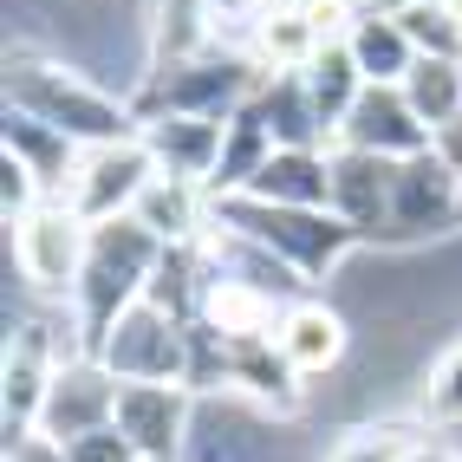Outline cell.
Listing matches in <instances>:
<instances>
[{
  "label": "cell",
  "instance_id": "2",
  "mask_svg": "<svg viewBox=\"0 0 462 462\" xmlns=\"http://www.w3.org/2000/svg\"><path fill=\"white\" fill-rule=\"evenodd\" d=\"M215 222L273 248L287 267H300L313 287H326L338 267H346L365 241L338 222L332 208H287V202H261V196H222L215 202Z\"/></svg>",
  "mask_w": 462,
  "mask_h": 462
},
{
  "label": "cell",
  "instance_id": "1",
  "mask_svg": "<svg viewBox=\"0 0 462 462\" xmlns=\"http://www.w3.org/2000/svg\"><path fill=\"white\" fill-rule=\"evenodd\" d=\"M7 111L40 117V125H52L59 137H72L79 150H91V143H125L143 125L117 91H105L91 72H79L72 59H40V52H26V46L7 52Z\"/></svg>",
  "mask_w": 462,
  "mask_h": 462
},
{
  "label": "cell",
  "instance_id": "8",
  "mask_svg": "<svg viewBox=\"0 0 462 462\" xmlns=\"http://www.w3.org/2000/svg\"><path fill=\"white\" fill-rule=\"evenodd\" d=\"M462 228V170L443 157L437 143L423 157H404L397 163V182H391V235L397 248H437L443 235Z\"/></svg>",
  "mask_w": 462,
  "mask_h": 462
},
{
  "label": "cell",
  "instance_id": "23",
  "mask_svg": "<svg viewBox=\"0 0 462 462\" xmlns=\"http://www.w3.org/2000/svg\"><path fill=\"white\" fill-rule=\"evenodd\" d=\"M346 52L358 59L365 85H404V79H411V66L423 59V52L411 46V33H404V20H397V14H365V20L352 26Z\"/></svg>",
  "mask_w": 462,
  "mask_h": 462
},
{
  "label": "cell",
  "instance_id": "18",
  "mask_svg": "<svg viewBox=\"0 0 462 462\" xmlns=\"http://www.w3.org/2000/svg\"><path fill=\"white\" fill-rule=\"evenodd\" d=\"M131 215L163 241V248H196L208 235V222H215V196L202 182H182V176H150Z\"/></svg>",
  "mask_w": 462,
  "mask_h": 462
},
{
  "label": "cell",
  "instance_id": "26",
  "mask_svg": "<svg viewBox=\"0 0 462 462\" xmlns=\"http://www.w3.org/2000/svg\"><path fill=\"white\" fill-rule=\"evenodd\" d=\"M306 79V91H313V111L326 117V131L338 137V125H346V111L358 105V91H365V72H358V59L346 52V46H326L313 66L300 72Z\"/></svg>",
  "mask_w": 462,
  "mask_h": 462
},
{
  "label": "cell",
  "instance_id": "15",
  "mask_svg": "<svg viewBox=\"0 0 462 462\" xmlns=\"http://www.w3.org/2000/svg\"><path fill=\"white\" fill-rule=\"evenodd\" d=\"M235 46L261 66V79H267V72H306V66L326 52L313 14H306V0H267L261 14L241 20V40H235Z\"/></svg>",
  "mask_w": 462,
  "mask_h": 462
},
{
  "label": "cell",
  "instance_id": "7",
  "mask_svg": "<svg viewBox=\"0 0 462 462\" xmlns=\"http://www.w3.org/2000/svg\"><path fill=\"white\" fill-rule=\"evenodd\" d=\"M287 423L293 417H273V411L248 404L241 391H208V397H196L182 462H293Z\"/></svg>",
  "mask_w": 462,
  "mask_h": 462
},
{
  "label": "cell",
  "instance_id": "30",
  "mask_svg": "<svg viewBox=\"0 0 462 462\" xmlns=\"http://www.w3.org/2000/svg\"><path fill=\"white\" fill-rule=\"evenodd\" d=\"M7 462H66V443H52V437H20V443H7Z\"/></svg>",
  "mask_w": 462,
  "mask_h": 462
},
{
  "label": "cell",
  "instance_id": "17",
  "mask_svg": "<svg viewBox=\"0 0 462 462\" xmlns=\"http://www.w3.org/2000/svg\"><path fill=\"white\" fill-rule=\"evenodd\" d=\"M228 391H241L248 404L273 417H300L306 411V378L281 358L273 338H235L228 346Z\"/></svg>",
  "mask_w": 462,
  "mask_h": 462
},
{
  "label": "cell",
  "instance_id": "19",
  "mask_svg": "<svg viewBox=\"0 0 462 462\" xmlns=\"http://www.w3.org/2000/svg\"><path fill=\"white\" fill-rule=\"evenodd\" d=\"M254 111H261V125L273 131L281 150H332V131L313 111V91H306L300 72H267L261 91H254Z\"/></svg>",
  "mask_w": 462,
  "mask_h": 462
},
{
  "label": "cell",
  "instance_id": "28",
  "mask_svg": "<svg viewBox=\"0 0 462 462\" xmlns=\"http://www.w3.org/2000/svg\"><path fill=\"white\" fill-rule=\"evenodd\" d=\"M40 202H46L40 176L26 170L20 157H7V150H0V215H7V222H20V215H33Z\"/></svg>",
  "mask_w": 462,
  "mask_h": 462
},
{
  "label": "cell",
  "instance_id": "12",
  "mask_svg": "<svg viewBox=\"0 0 462 462\" xmlns=\"http://www.w3.org/2000/svg\"><path fill=\"white\" fill-rule=\"evenodd\" d=\"M196 423V391L189 384H125L117 391V430L131 437L143 462H182Z\"/></svg>",
  "mask_w": 462,
  "mask_h": 462
},
{
  "label": "cell",
  "instance_id": "13",
  "mask_svg": "<svg viewBox=\"0 0 462 462\" xmlns=\"http://www.w3.org/2000/svg\"><path fill=\"white\" fill-rule=\"evenodd\" d=\"M117 384L98 358H72L59 365L52 384H46V411H40V437L52 443H72V437H91V430L117 423Z\"/></svg>",
  "mask_w": 462,
  "mask_h": 462
},
{
  "label": "cell",
  "instance_id": "24",
  "mask_svg": "<svg viewBox=\"0 0 462 462\" xmlns=\"http://www.w3.org/2000/svg\"><path fill=\"white\" fill-rule=\"evenodd\" d=\"M273 150H281V143H273V131L261 125V111H254V105L235 111V117H228V137H222V163H215L208 196H215V202H222V196H241V189L261 176V163L273 157Z\"/></svg>",
  "mask_w": 462,
  "mask_h": 462
},
{
  "label": "cell",
  "instance_id": "32",
  "mask_svg": "<svg viewBox=\"0 0 462 462\" xmlns=\"http://www.w3.org/2000/svg\"><path fill=\"white\" fill-rule=\"evenodd\" d=\"M456 7H462V0H456Z\"/></svg>",
  "mask_w": 462,
  "mask_h": 462
},
{
  "label": "cell",
  "instance_id": "10",
  "mask_svg": "<svg viewBox=\"0 0 462 462\" xmlns=\"http://www.w3.org/2000/svg\"><path fill=\"white\" fill-rule=\"evenodd\" d=\"M273 346H281V358L293 365L300 378H332V372H346V365H352L358 326H352V313L332 293H306V300H293L281 313Z\"/></svg>",
  "mask_w": 462,
  "mask_h": 462
},
{
  "label": "cell",
  "instance_id": "21",
  "mask_svg": "<svg viewBox=\"0 0 462 462\" xmlns=\"http://www.w3.org/2000/svg\"><path fill=\"white\" fill-rule=\"evenodd\" d=\"M0 150H7V157H20L26 170L40 176L46 202L66 196V182H72V170H79V143L59 137L52 125H40V117H26V111H7V125H0Z\"/></svg>",
  "mask_w": 462,
  "mask_h": 462
},
{
  "label": "cell",
  "instance_id": "4",
  "mask_svg": "<svg viewBox=\"0 0 462 462\" xmlns=\"http://www.w3.org/2000/svg\"><path fill=\"white\" fill-rule=\"evenodd\" d=\"M261 91V66L241 46H215L202 59H182V66H163L150 72L143 85V111H182V117H215V125H228L235 111H248Z\"/></svg>",
  "mask_w": 462,
  "mask_h": 462
},
{
  "label": "cell",
  "instance_id": "9",
  "mask_svg": "<svg viewBox=\"0 0 462 462\" xmlns=\"http://www.w3.org/2000/svg\"><path fill=\"white\" fill-rule=\"evenodd\" d=\"M157 176V163H150V150L143 137H125V143H91L79 150V170L66 182V208H79L91 228L98 222H117V215H131L137 196H143V182Z\"/></svg>",
  "mask_w": 462,
  "mask_h": 462
},
{
  "label": "cell",
  "instance_id": "5",
  "mask_svg": "<svg viewBox=\"0 0 462 462\" xmlns=\"http://www.w3.org/2000/svg\"><path fill=\"white\" fill-rule=\"evenodd\" d=\"M85 254H91V222L66 202H40L33 215L7 222V267L40 300H72L85 281Z\"/></svg>",
  "mask_w": 462,
  "mask_h": 462
},
{
  "label": "cell",
  "instance_id": "3",
  "mask_svg": "<svg viewBox=\"0 0 462 462\" xmlns=\"http://www.w3.org/2000/svg\"><path fill=\"white\" fill-rule=\"evenodd\" d=\"M157 261H163V241L150 235L137 215H117V222H98V228H91L85 281H79V293H72L79 319H85V338H91V352H98L105 326L125 313V306L143 300V287H150V273H157Z\"/></svg>",
  "mask_w": 462,
  "mask_h": 462
},
{
  "label": "cell",
  "instance_id": "6",
  "mask_svg": "<svg viewBox=\"0 0 462 462\" xmlns=\"http://www.w3.org/2000/svg\"><path fill=\"white\" fill-rule=\"evenodd\" d=\"M91 358H98L117 384H182L189 378V319L137 300L105 326Z\"/></svg>",
  "mask_w": 462,
  "mask_h": 462
},
{
  "label": "cell",
  "instance_id": "22",
  "mask_svg": "<svg viewBox=\"0 0 462 462\" xmlns=\"http://www.w3.org/2000/svg\"><path fill=\"white\" fill-rule=\"evenodd\" d=\"M287 306H273L267 293L254 287H241V281H222V273H208V287H202V326L208 332H222L228 346L235 338H273V326H281Z\"/></svg>",
  "mask_w": 462,
  "mask_h": 462
},
{
  "label": "cell",
  "instance_id": "16",
  "mask_svg": "<svg viewBox=\"0 0 462 462\" xmlns=\"http://www.w3.org/2000/svg\"><path fill=\"white\" fill-rule=\"evenodd\" d=\"M391 182H397V163L365 157V150H332V215L358 241L391 235Z\"/></svg>",
  "mask_w": 462,
  "mask_h": 462
},
{
  "label": "cell",
  "instance_id": "14",
  "mask_svg": "<svg viewBox=\"0 0 462 462\" xmlns=\"http://www.w3.org/2000/svg\"><path fill=\"white\" fill-rule=\"evenodd\" d=\"M150 163L157 176H182V182H215V163H222V137L228 125H215V117H182V111H143L137 125Z\"/></svg>",
  "mask_w": 462,
  "mask_h": 462
},
{
  "label": "cell",
  "instance_id": "11",
  "mask_svg": "<svg viewBox=\"0 0 462 462\" xmlns=\"http://www.w3.org/2000/svg\"><path fill=\"white\" fill-rule=\"evenodd\" d=\"M430 143H437V131L411 111L404 85H365L358 105L346 111V125H338V137H332V150H365V157H384V163L423 157Z\"/></svg>",
  "mask_w": 462,
  "mask_h": 462
},
{
  "label": "cell",
  "instance_id": "29",
  "mask_svg": "<svg viewBox=\"0 0 462 462\" xmlns=\"http://www.w3.org/2000/svg\"><path fill=\"white\" fill-rule=\"evenodd\" d=\"M66 462H143V456L131 449V437L117 423H105V430H91V437H72Z\"/></svg>",
  "mask_w": 462,
  "mask_h": 462
},
{
  "label": "cell",
  "instance_id": "31",
  "mask_svg": "<svg viewBox=\"0 0 462 462\" xmlns=\"http://www.w3.org/2000/svg\"><path fill=\"white\" fill-rule=\"evenodd\" d=\"M215 7H222V20H248V14L267 7V0H215Z\"/></svg>",
  "mask_w": 462,
  "mask_h": 462
},
{
  "label": "cell",
  "instance_id": "20",
  "mask_svg": "<svg viewBox=\"0 0 462 462\" xmlns=\"http://www.w3.org/2000/svg\"><path fill=\"white\" fill-rule=\"evenodd\" d=\"M241 196L287 202V208H332V150H273Z\"/></svg>",
  "mask_w": 462,
  "mask_h": 462
},
{
  "label": "cell",
  "instance_id": "25",
  "mask_svg": "<svg viewBox=\"0 0 462 462\" xmlns=\"http://www.w3.org/2000/svg\"><path fill=\"white\" fill-rule=\"evenodd\" d=\"M404 98H411V111L423 117L430 131H449L456 117H462V59H417L411 66V79H404Z\"/></svg>",
  "mask_w": 462,
  "mask_h": 462
},
{
  "label": "cell",
  "instance_id": "27",
  "mask_svg": "<svg viewBox=\"0 0 462 462\" xmlns=\"http://www.w3.org/2000/svg\"><path fill=\"white\" fill-rule=\"evenodd\" d=\"M411 443H417V423H358L332 443L326 462H404Z\"/></svg>",
  "mask_w": 462,
  "mask_h": 462
}]
</instances>
